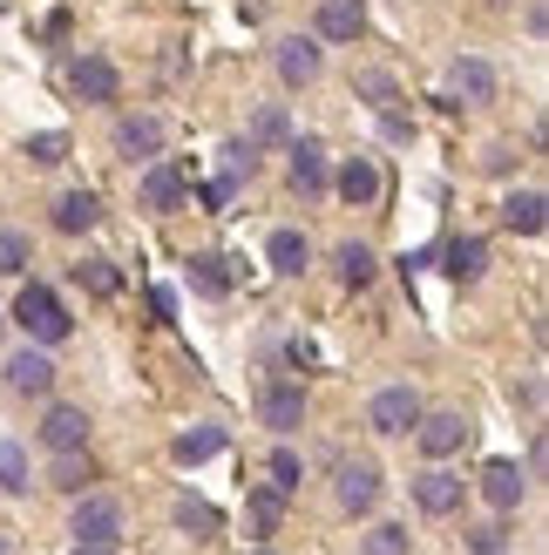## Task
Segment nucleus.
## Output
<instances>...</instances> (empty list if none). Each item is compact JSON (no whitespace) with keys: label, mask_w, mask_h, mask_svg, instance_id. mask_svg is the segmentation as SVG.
Instances as JSON below:
<instances>
[{"label":"nucleus","mask_w":549,"mask_h":555,"mask_svg":"<svg viewBox=\"0 0 549 555\" xmlns=\"http://www.w3.org/2000/svg\"><path fill=\"white\" fill-rule=\"evenodd\" d=\"M14 325H21V332H27L35 346H62L68 332H75V319H68L62 292L35 285V278H27V285H21V298H14Z\"/></svg>","instance_id":"nucleus-1"},{"label":"nucleus","mask_w":549,"mask_h":555,"mask_svg":"<svg viewBox=\"0 0 549 555\" xmlns=\"http://www.w3.org/2000/svg\"><path fill=\"white\" fill-rule=\"evenodd\" d=\"M68 535L89 542V548H116V542H123V502H108V494H89V488H81V494H75Z\"/></svg>","instance_id":"nucleus-2"},{"label":"nucleus","mask_w":549,"mask_h":555,"mask_svg":"<svg viewBox=\"0 0 549 555\" xmlns=\"http://www.w3.org/2000/svg\"><path fill=\"white\" fill-rule=\"evenodd\" d=\"M421 421V393L414 386H380V393L367 400V427L373 434H414Z\"/></svg>","instance_id":"nucleus-3"},{"label":"nucleus","mask_w":549,"mask_h":555,"mask_svg":"<svg viewBox=\"0 0 549 555\" xmlns=\"http://www.w3.org/2000/svg\"><path fill=\"white\" fill-rule=\"evenodd\" d=\"M298 421H306V393H298L292 379H271L265 393H258V427H271V434H298Z\"/></svg>","instance_id":"nucleus-4"},{"label":"nucleus","mask_w":549,"mask_h":555,"mask_svg":"<svg viewBox=\"0 0 549 555\" xmlns=\"http://www.w3.org/2000/svg\"><path fill=\"white\" fill-rule=\"evenodd\" d=\"M414 440H421L427 461H455L461 448H469V421H461V413H421V421H414Z\"/></svg>","instance_id":"nucleus-5"},{"label":"nucleus","mask_w":549,"mask_h":555,"mask_svg":"<svg viewBox=\"0 0 549 555\" xmlns=\"http://www.w3.org/2000/svg\"><path fill=\"white\" fill-rule=\"evenodd\" d=\"M414 508L434 515V521L455 515V508H461V475H448L442 461H427V475H414Z\"/></svg>","instance_id":"nucleus-6"},{"label":"nucleus","mask_w":549,"mask_h":555,"mask_svg":"<svg viewBox=\"0 0 549 555\" xmlns=\"http://www.w3.org/2000/svg\"><path fill=\"white\" fill-rule=\"evenodd\" d=\"M8 393H21V400H48V393H54V359L21 346V352L8 359Z\"/></svg>","instance_id":"nucleus-7"},{"label":"nucleus","mask_w":549,"mask_h":555,"mask_svg":"<svg viewBox=\"0 0 549 555\" xmlns=\"http://www.w3.org/2000/svg\"><path fill=\"white\" fill-rule=\"evenodd\" d=\"M333 494H340L346 515H367V508L380 502V467H373V461H346L340 481H333Z\"/></svg>","instance_id":"nucleus-8"},{"label":"nucleus","mask_w":549,"mask_h":555,"mask_svg":"<svg viewBox=\"0 0 549 555\" xmlns=\"http://www.w3.org/2000/svg\"><path fill=\"white\" fill-rule=\"evenodd\" d=\"M68 89H75L81 102H116L123 75H116V62H102V54H81V62L68 68Z\"/></svg>","instance_id":"nucleus-9"},{"label":"nucleus","mask_w":549,"mask_h":555,"mask_svg":"<svg viewBox=\"0 0 549 555\" xmlns=\"http://www.w3.org/2000/svg\"><path fill=\"white\" fill-rule=\"evenodd\" d=\"M292 190H298V197H319V190L325 183H333V170H325V143H312V135H298V143H292Z\"/></svg>","instance_id":"nucleus-10"},{"label":"nucleus","mask_w":549,"mask_h":555,"mask_svg":"<svg viewBox=\"0 0 549 555\" xmlns=\"http://www.w3.org/2000/svg\"><path fill=\"white\" fill-rule=\"evenodd\" d=\"M271 62H279V81L306 89V81H319V41H312V35H285Z\"/></svg>","instance_id":"nucleus-11"},{"label":"nucleus","mask_w":549,"mask_h":555,"mask_svg":"<svg viewBox=\"0 0 549 555\" xmlns=\"http://www.w3.org/2000/svg\"><path fill=\"white\" fill-rule=\"evenodd\" d=\"M183 190H190L183 163H150V170H143V210H177Z\"/></svg>","instance_id":"nucleus-12"},{"label":"nucleus","mask_w":549,"mask_h":555,"mask_svg":"<svg viewBox=\"0 0 549 555\" xmlns=\"http://www.w3.org/2000/svg\"><path fill=\"white\" fill-rule=\"evenodd\" d=\"M333 190H340L353 210H367V204L380 197V170H373V156H346V163H340V177H333Z\"/></svg>","instance_id":"nucleus-13"},{"label":"nucleus","mask_w":549,"mask_h":555,"mask_svg":"<svg viewBox=\"0 0 549 555\" xmlns=\"http://www.w3.org/2000/svg\"><path fill=\"white\" fill-rule=\"evenodd\" d=\"M482 494H488V508H515L529 494V475L515 461H488L482 467Z\"/></svg>","instance_id":"nucleus-14"},{"label":"nucleus","mask_w":549,"mask_h":555,"mask_svg":"<svg viewBox=\"0 0 549 555\" xmlns=\"http://www.w3.org/2000/svg\"><path fill=\"white\" fill-rule=\"evenodd\" d=\"M116 150H123L129 163H156V150H163V122H156V116H123Z\"/></svg>","instance_id":"nucleus-15"},{"label":"nucleus","mask_w":549,"mask_h":555,"mask_svg":"<svg viewBox=\"0 0 549 555\" xmlns=\"http://www.w3.org/2000/svg\"><path fill=\"white\" fill-rule=\"evenodd\" d=\"M367 8L360 0H319V41H360Z\"/></svg>","instance_id":"nucleus-16"},{"label":"nucleus","mask_w":549,"mask_h":555,"mask_svg":"<svg viewBox=\"0 0 549 555\" xmlns=\"http://www.w3.org/2000/svg\"><path fill=\"white\" fill-rule=\"evenodd\" d=\"M502 224H509L515 237H542V224H549V204H542V190H515V197L502 204Z\"/></svg>","instance_id":"nucleus-17"},{"label":"nucleus","mask_w":549,"mask_h":555,"mask_svg":"<svg viewBox=\"0 0 549 555\" xmlns=\"http://www.w3.org/2000/svg\"><path fill=\"white\" fill-rule=\"evenodd\" d=\"M41 440H48L54 454H62V448H81V440H89V413H81V406H48Z\"/></svg>","instance_id":"nucleus-18"},{"label":"nucleus","mask_w":549,"mask_h":555,"mask_svg":"<svg viewBox=\"0 0 549 555\" xmlns=\"http://www.w3.org/2000/svg\"><path fill=\"white\" fill-rule=\"evenodd\" d=\"M448 89H455L461 102H488V95H496V68L475 62V54H461V62L448 68Z\"/></svg>","instance_id":"nucleus-19"},{"label":"nucleus","mask_w":549,"mask_h":555,"mask_svg":"<svg viewBox=\"0 0 549 555\" xmlns=\"http://www.w3.org/2000/svg\"><path fill=\"white\" fill-rule=\"evenodd\" d=\"M482 264H488V244H482V237H455L448 251H442V271L455 278V285H475Z\"/></svg>","instance_id":"nucleus-20"},{"label":"nucleus","mask_w":549,"mask_h":555,"mask_svg":"<svg viewBox=\"0 0 549 555\" xmlns=\"http://www.w3.org/2000/svg\"><path fill=\"white\" fill-rule=\"evenodd\" d=\"M102 224V204L89 197V190H68V197H54V231H95Z\"/></svg>","instance_id":"nucleus-21"},{"label":"nucleus","mask_w":549,"mask_h":555,"mask_svg":"<svg viewBox=\"0 0 549 555\" xmlns=\"http://www.w3.org/2000/svg\"><path fill=\"white\" fill-rule=\"evenodd\" d=\"M89 481H95V461L81 454V448H62V454H54V467H48V488H62V494H81Z\"/></svg>","instance_id":"nucleus-22"},{"label":"nucleus","mask_w":549,"mask_h":555,"mask_svg":"<svg viewBox=\"0 0 549 555\" xmlns=\"http://www.w3.org/2000/svg\"><path fill=\"white\" fill-rule=\"evenodd\" d=\"M265 258H271V271H285V278H298L312 264V244L298 237V231H271V244H265Z\"/></svg>","instance_id":"nucleus-23"},{"label":"nucleus","mask_w":549,"mask_h":555,"mask_svg":"<svg viewBox=\"0 0 549 555\" xmlns=\"http://www.w3.org/2000/svg\"><path fill=\"white\" fill-rule=\"evenodd\" d=\"M333 264H340V285L346 292H367L373 285V251H367V244H340Z\"/></svg>","instance_id":"nucleus-24"},{"label":"nucleus","mask_w":549,"mask_h":555,"mask_svg":"<svg viewBox=\"0 0 549 555\" xmlns=\"http://www.w3.org/2000/svg\"><path fill=\"white\" fill-rule=\"evenodd\" d=\"M210 454H225V427H197V434H183L177 448H170L177 467H197V461H210Z\"/></svg>","instance_id":"nucleus-25"},{"label":"nucleus","mask_w":549,"mask_h":555,"mask_svg":"<svg viewBox=\"0 0 549 555\" xmlns=\"http://www.w3.org/2000/svg\"><path fill=\"white\" fill-rule=\"evenodd\" d=\"M190 285H197L204 298H225V292H231V271H225V258H217V251L190 258Z\"/></svg>","instance_id":"nucleus-26"},{"label":"nucleus","mask_w":549,"mask_h":555,"mask_svg":"<svg viewBox=\"0 0 549 555\" xmlns=\"http://www.w3.org/2000/svg\"><path fill=\"white\" fill-rule=\"evenodd\" d=\"M244 515H252L258 535H271V529H279V515H285V494H279V488H258L252 502H244Z\"/></svg>","instance_id":"nucleus-27"},{"label":"nucleus","mask_w":549,"mask_h":555,"mask_svg":"<svg viewBox=\"0 0 549 555\" xmlns=\"http://www.w3.org/2000/svg\"><path fill=\"white\" fill-rule=\"evenodd\" d=\"M177 529H197V535H217V529H225V515H217L210 502H197V494H183V502H177Z\"/></svg>","instance_id":"nucleus-28"},{"label":"nucleus","mask_w":549,"mask_h":555,"mask_svg":"<svg viewBox=\"0 0 549 555\" xmlns=\"http://www.w3.org/2000/svg\"><path fill=\"white\" fill-rule=\"evenodd\" d=\"M27 481H35L27 475V454L14 448V440H0V494H27Z\"/></svg>","instance_id":"nucleus-29"},{"label":"nucleus","mask_w":549,"mask_h":555,"mask_svg":"<svg viewBox=\"0 0 549 555\" xmlns=\"http://www.w3.org/2000/svg\"><path fill=\"white\" fill-rule=\"evenodd\" d=\"M353 89H360L373 108H394V102H400V89H394V75H387V68H367V75H353Z\"/></svg>","instance_id":"nucleus-30"},{"label":"nucleus","mask_w":549,"mask_h":555,"mask_svg":"<svg viewBox=\"0 0 549 555\" xmlns=\"http://www.w3.org/2000/svg\"><path fill=\"white\" fill-rule=\"evenodd\" d=\"M21 156L27 163H62L68 156V135L62 129H41V135H27V143H21Z\"/></svg>","instance_id":"nucleus-31"},{"label":"nucleus","mask_w":549,"mask_h":555,"mask_svg":"<svg viewBox=\"0 0 549 555\" xmlns=\"http://www.w3.org/2000/svg\"><path fill=\"white\" fill-rule=\"evenodd\" d=\"M360 555H407V529H400V521H380V529H367Z\"/></svg>","instance_id":"nucleus-32"},{"label":"nucleus","mask_w":549,"mask_h":555,"mask_svg":"<svg viewBox=\"0 0 549 555\" xmlns=\"http://www.w3.org/2000/svg\"><path fill=\"white\" fill-rule=\"evenodd\" d=\"M298 481H306V461H298L292 448H279V454H271V488H279V494H298Z\"/></svg>","instance_id":"nucleus-33"},{"label":"nucleus","mask_w":549,"mask_h":555,"mask_svg":"<svg viewBox=\"0 0 549 555\" xmlns=\"http://www.w3.org/2000/svg\"><path fill=\"white\" fill-rule=\"evenodd\" d=\"M75 278H81V285H89V292H102V298H108V292H116V285H123V278H116V271H108L102 258H89V264H75Z\"/></svg>","instance_id":"nucleus-34"},{"label":"nucleus","mask_w":549,"mask_h":555,"mask_svg":"<svg viewBox=\"0 0 549 555\" xmlns=\"http://www.w3.org/2000/svg\"><path fill=\"white\" fill-rule=\"evenodd\" d=\"M252 143H285V116H279V108H258V122H252Z\"/></svg>","instance_id":"nucleus-35"},{"label":"nucleus","mask_w":549,"mask_h":555,"mask_svg":"<svg viewBox=\"0 0 549 555\" xmlns=\"http://www.w3.org/2000/svg\"><path fill=\"white\" fill-rule=\"evenodd\" d=\"M231 197H238V183H231V177H217V183H204V204H210V210H231Z\"/></svg>","instance_id":"nucleus-36"},{"label":"nucleus","mask_w":549,"mask_h":555,"mask_svg":"<svg viewBox=\"0 0 549 555\" xmlns=\"http://www.w3.org/2000/svg\"><path fill=\"white\" fill-rule=\"evenodd\" d=\"M252 156H258L252 143H231V150H225V163H231V177H252Z\"/></svg>","instance_id":"nucleus-37"},{"label":"nucleus","mask_w":549,"mask_h":555,"mask_svg":"<svg viewBox=\"0 0 549 555\" xmlns=\"http://www.w3.org/2000/svg\"><path fill=\"white\" fill-rule=\"evenodd\" d=\"M150 312H156V319H177V292H163V285H150Z\"/></svg>","instance_id":"nucleus-38"},{"label":"nucleus","mask_w":549,"mask_h":555,"mask_svg":"<svg viewBox=\"0 0 549 555\" xmlns=\"http://www.w3.org/2000/svg\"><path fill=\"white\" fill-rule=\"evenodd\" d=\"M0 264H8V271H27V251H21V237H0Z\"/></svg>","instance_id":"nucleus-39"},{"label":"nucleus","mask_w":549,"mask_h":555,"mask_svg":"<svg viewBox=\"0 0 549 555\" xmlns=\"http://www.w3.org/2000/svg\"><path fill=\"white\" fill-rule=\"evenodd\" d=\"M469 548H502V529L488 521V529H475V535H469Z\"/></svg>","instance_id":"nucleus-40"},{"label":"nucleus","mask_w":549,"mask_h":555,"mask_svg":"<svg viewBox=\"0 0 549 555\" xmlns=\"http://www.w3.org/2000/svg\"><path fill=\"white\" fill-rule=\"evenodd\" d=\"M75 555H116V548H89V542H75Z\"/></svg>","instance_id":"nucleus-41"},{"label":"nucleus","mask_w":549,"mask_h":555,"mask_svg":"<svg viewBox=\"0 0 549 555\" xmlns=\"http://www.w3.org/2000/svg\"><path fill=\"white\" fill-rule=\"evenodd\" d=\"M0 555H14V535H0Z\"/></svg>","instance_id":"nucleus-42"},{"label":"nucleus","mask_w":549,"mask_h":555,"mask_svg":"<svg viewBox=\"0 0 549 555\" xmlns=\"http://www.w3.org/2000/svg\"><path fill=\"white\" fill-rule=\"evenodd\" d=\"M469 555H502V548H469Z\"/></svg>","instance_id":"nucleus-43"},{"label":"nucleus","mask_w":549,"mask_h":555,"mask_svg":"<svg viewBox=\"0 0 549 555\" xmlns=\"http://www.w3.org/2000/svg\"><path fill=\"white\" fill-rule=\"evenodd\" d=\"M258 555H265V548H258Z\"/></svg>","instance_id":"nucleus-44"}]
</instances>
